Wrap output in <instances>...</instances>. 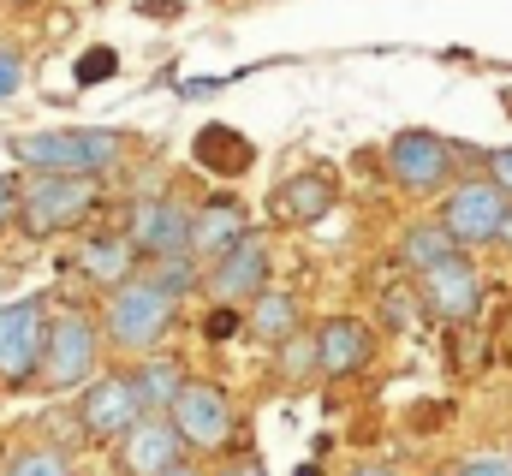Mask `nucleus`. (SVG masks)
Masks as SVG:
<instances>
[{
    "label": "nucleus",
    "instance_id": "nucleus-32",
    "mask_svg": "<svg viewBox=\"0 0 512 476\" xmlns=\"http://www.w3.org/2000/svg\"><path fill=\"white\" fill-rule=\"evenodd\" d=\"M352 476H399V471H393V465H358Z\"/></svg>",
    "mask_w": 512,
    "mask_h": 476
},
{
    "label": "nucleus",
    "instance_id": "nucleus-14",
    "mask_svg": "<svg viewBox=\"0 0 512 476\" xmlns=\"http://www.w3.org/2000/svg\"><path fill=\"white\" fill-rule=\"evenodd\" d=\"M114 453H120V471L126 476H161L167 465L185 459V441H179V429L161 411H143L126 435L114 441Z\"/></svg>",
    "mask_w": 512,
    "mask_h": 476
},
{
    "label": "nucleus",
    "instance_id": "nucleus-20",
    "mask_svg": "<svg viewBox=\"0 0 512 476\" xmlns=\"http://www.w3.org/2000/svg\"><path fill=\"white\" fill-rule=\"evenodd\" d=\"M197 167H209V173H221V179H233V173H245L256 161V149H251V137L245 131H233V125H203L197 131Z\"/></svg>",
    "mask_w": 512,
    "mask_h": 476
},
{
    "label": "nucleus",
    "instance_id": "nucleus-30",
    "mask_svg": "<svg viewBox=\"0 0 512 476\" xmlns=\"http://www.w3.org/2000/svg\"><path fill=\"white\" fill-rule=\"evenodd\" d=\"M215 476H268V471H262V459H256V453H245V459H233V465H221Z\"/></svg>",
    "mask_w": 512,
    "mask_h": 476
},
{
    "label": "nucleus",
    "instance_id": "nucleus-10",
    "mask_svg": "<svg viewBox=\"0 0 512 476\" xmlns=\"http://www.w3.org/2000/svg\"><path fill=\"white\" fill-rule=\"evenodd\" d=\"M417 298L441 322H477V310H483V274L459 250V256H447V262H435V268L417 274Z\"/></svg>",
    "mask_w": 512,
    "mask_h": 476
},
{
    "label": "nucleus",
    "instance_id": "nucleus-5",
    "mask_svg": "<svg viewBox=\"0 0 512 476\" xmlns=\"http://www.w3.org/2000/svg\"><path fill=\"white\" fill-rule=\"evenodd\" d=\"M167 423L179 429L185 453H221V447L233 441V429H239L233 399H227L215 381H185L179 399L167 405Z\"/></svg>",
    "mask_w": 512,
    "mask_h": 476
},
{
    "label": "nucleus",
    "instance_id": "nucleus-25",
    "mask_svg": "<svg viewBox=\"0 0 512 476\" xmlns=\"http://www.w3.org/2000/svg\"><path fill=\"white\" fill-rule=\"evenodd\" d=\"M114 72H120V60H114L108 48H96V54L78 60V84H102V78H114Z\"/></svg>",
    "mask_w": 512,
    "mask_h": 476
},
{
    "label": "nucleus",
    "instance_id": "nucleus-6",
    "mask_svg": "<svg viewBox=\"0 0 512 476\" xmlns=\"http://www.w3.org/2000/svg\"><path fill=\"white\" fill-rule=\"evenodd\" d=\"M42 340H48V304L42 298L0 304V387H30L36 381Z\"/></svg>",
    "mask_w": 512,
    "mask_h": 476
},
{
    "label": "nucleus",
    "instance_id": "nucleus-13",
    "mask_svg": "<svg viewBox=\"0 0 512 476\" xmlns=\"http://www.w3.org/2000/svg\"><path fill=\"white\" fill-rule=\"evenodd\" d=\"M203 286H209V298H215V304H251L256 292H268V286H274V280H268V250L245 233L227 256H215V262L203 268Z\"/></svg>",
    "mask_w": 512,
    "mask_h": 476
},
{
    "label": "nucleus",
    "instance_id": "nucleus-28",
    "mask_svg": "<svg viewBox=\"0 0 512 476\" xmlns=\"http://www.w3.org/2000/svg\"><path fill=\"white\" fill-rule=\"evenodd\" d=\"M489 185H501L512 203V149H489Z\"/></svg>",
    "mask_w": 512,
    "mask_h": 476
},
{
    "label": "nucleus",
    "instance_id": "nucleus-2",
    "mask_svg": "<svg viewBox=\"0 0 512 476\" xmlns=\"http://www.w3.org/2000/svg\"><path fill=\"white\" fill-rule=\"evenodd\" d=\"M173 316H179V298H167L149 274H131L126 286L108 292V310H102V340L114 352H155L167 334H173Z\"/></svg>",
    "mask_w": 512,
    "mask_h": 476
},
{
    "label": "nucleus",
    "instance_id": "nucleus-3",
    "mask_svg": "<svg viewBox=\"0 0 512 476\" xmlns=\"http://www.w3.org/2000/svg\"><path fill=\"white\" fill-rule=\"evenodd\" d=\"M102 203V179L90 173H30L18 179V221L30 238H54L66 227H84Z\"/></svg>",
    "mask_w": 512,
    "mask_h": 476
},
{
    "label": "nucleus",
    "instance_id": "nucleus-23",
    "mask_svg": "<svg viewBox=\"0 0 512 476\" xmlns=\"http://www.w3.org/2000/svg\"><path fill=\"white\" fill-rule=\"evenodd\" d=\"M0 476H72V459L60 447H18Z\"/></svg>",
    "mask_w": 512,
    "mask_h": 476
},
{
    "label": "nucleus",
    "instance_id": "nucleus-33",
    "mask_svg": "<svg viewBox=\"0 0 512 476\" xmlns=\"http://www.w3.org/2000/svg\"><path fill=\"white\" fill-rule=\"evenodd\" d=\"M298 476H322V471H316V465H304V471H298Z\"/></svg>",
    "mask_w": 512,
    "mask_h": 476
},
{
    "label": "nucleus",
    "instance_id": "nucleus-1",
    "mask_svg": "<svg viewBox=\"0 0 512 476\" xmlns=\"http://www.w3.org/2000/svg\"><path fill=\"white\" fill-rule=\"evenodd\" d=\"M126 137L108 125H66V131H24L12 137V161L24 173H90L102 179L120 161Z\"/></svg>",
    "mask_w": 512,
    "mask_h": 476
},
{
    "label": "nucleus",
    "instance_id": "nucleus-9",
    "mask_svg": "<svg viewBox=\"0 0 512 476\" xmlns=\"http://www.w3.org/2000/svg\"><path fill=\"white\" fill-rule=\"evenodd\" d=\"M387 173H393L399 191H441L453 179V143L411 125L387 143Z\"/></svg>",
    "mask_w": 512,
    "mask_h": 476
},
{
    "label": "nucleus",
    "instance_id": "nucleus-7",
    "mask_svg": "<svg viewBox=\"0 0 512 476\" xmlns=\"http://www.w3.org/2000/svg\"><path fill=\"white\" fill-rule=\"evenodd\" d=\"M143 417V405H137V387H131V375H90L84 387H78V429H84V441H120L131 423Z\"/></svg>",
    "mask_w": 512,
    "mask_h": 476
},
{
    "label": "nucleus",
    "instance_id": "nucleus-4",
    "mask_svg": "<svg viewBox=\"0 0 512 476\" xmlns=\"http://www.w3.org/2000/svg\"><path fill=\"white\" fill-rule=\"evenodd\" d=\"M96 357H102V322H90L84 310H60V316H48V340H42V363H36L30 387L72 393L96 375Z\"/></svg>",
    "mask_w": 512,
    "mask_h": 476
},
{
    "label": "nucleus",
    "instance_id": "nucleus-21",
    "mask_svg": "<svg viewBox=\"0 0 512 476\" xmlns=\"http://www.w3.org/2000/svg\"><path fill=\"white\" fill-rule=\"evenodd\" d=\"M447 256H459V238L447 233L441 221H417V227H405V238H399V262L411 274H423V268H435Z\"/></svg>",
    "mask_w": 512,
    "mask_h": 476
},
{
    "label": "nucleus",
    "instance_id": "nucleus-26",
    "mask_svg": "<svg viewBox=\"0 0 512 476\" xmlns=\"http://www.w3.org/2000/svg\"><path fill=\"white\" fill-rule=\"evenodd\" d=\"M453 476H512V459H501V453H477V459H459Z\"/></svg>",
    "mask_w": 512,
    "mask_h": 476
},
{
    "label": "nucleus",
    "instance_id": "nucleus-17",
    "mask_svg": "<svg viewBox=\"0 0 512 476\" xmlns=\"http://www.w3.org/2000/svg\"><path fill=\"white\" fill-rule=\"evenodd\" d=\"M245 328H251L262 346H286L292 334H304V310H298L292 292L268 286V292H256L251 304H245Z\"/></svg>",
    "mask_w": 512,
    "mask_h": 476
},
{
    "label": "nucleus",
    "instance_id": "nucleus-19",
    "mask_svg": "<svg viewBox=\"0 0 512 476\" xmlns=\"http://www.w3.org/2000/svg\"><path fill=\"white\" fill-rule=\"evenodd\" d=\"M78 268L96 280V286H126L131 274H137V250H131L126 233H102V238H84V250H78Z\"/></svg>",
    "mask_w": 512,
    "mask_h": 476
},
{
    "label": "nucleus",
    "instance_id": "nucleus-22",
    "mask_svg": "<svg viewBox=\"0 0 512 476\" xmlns=\"http://www.w3.org/2000/svg\"><path fill=\"white\" fill-rule=\"evenodd\" d=\"M143 274H149L167 298H185V292H197V286H203V262H197L191 250H179V256H155Z\"/></svg>",
    "mask_w": 512,
    "mask_h": 476
},
{
    "label": "nucleus",
    "instance_id": "nucleus-24",
    "mask_svg": "<svg viewBox=\"0 0 512 476\" xmlns=\"http://www.w3.org/2000/svg\"><path fill=\"white\" fill-rule=\"evenodd\" d=\"M245 328V310L239 304H215L209 316H203V340H233Z\"/></svg>",
    "mask_w": 512,
    "mask_h": 476
},
{
    "label": "nucleus",
    "instance_id": "nucleus-12",
    "mask_svg": "<svg viewBox=\"0 0 512 476\" xmlns=\"http://www.w3.org/2000/svg\"><path fill=\"white\" fill-rule=\"evenodd\" d=\"M126 238H131V250H137V262L179 256V250H191V209L179 197H143V203H131Z\"/></svg>",
    "mask_w": 512,
    "mask_h": 476
},
{
    "label": "nucleus",
    "instance_id": "nucleus-18",
    "mask_svg": "<svg viewBox=\"0 0 512 476\" xmlns=\"http://www.w3.org/2000/svg\"><path fill=\"white\" fill-rule=\"evenodd\" d=\"M191 375H185V363L167 352H143L137 357V369H131V387H137V405L143 411H161L167 417V405L179 399V387H185Z\"/></svg>",
    "mask_w": 512,
    "mask_h": 476
},
{
    "label": "nucleus",
    "instance_id": "nucleus-8",
    "mask_svg": "<svg viewBox=\"0 0 512 476\" xmlns=\"http://www.w3.org/2000/svg\"><path fill=\"white\" fill-rule=\"evenodd\" d=\"M507 215H512L507 191L489 185V179H465V185L447 191V203H441V227L459 238V250H465V244H495V233H501Z\"/></svg>",
    "mask_w": 512,
    "mask_h": 476
},
{
    "label": "nucleus",
    "instance_id": "nucleus-31",
    "mask_svg": "<svg viewBox=\"0 0 512 476\" xmlns=\"http://www.w3.org/2000/svg\"><path fill=\"white\" fill-rule=\"evenodd\" d=\"M161 476H203V471H197L191 459H179V465H167V471H161Z\"/></svg>",
    "mask_w": 512,
    "mask_h": 476
},
{
    "label": "nucleus",
    "instance_id": "nucleus-27",
    "mask_svg": "<svg viewBox=\"0 0 512 476\" xmlns=\"http://www.w3.org/2000/svg\"><path fill=\"white\" fill-rule=\"evenodd\" d=\"M18 78H24V60H18L12 48H0V102L18 96Z\"/></svg>",
    "mask_w": 512,
    "mask_h": 476
},
{
    "label": "nucleus",
    "instance_id": "nucleus-15",
    "mask_svg": "<svg viewBox=\"0 0 512 476\" xmlns=\"http://www.w3.org/2000/svg\"><path fill=\"white\" fill-rule=\"evenodd\" d=\"M334 203H340V179H334L328 167H304V173H292V179L274 191V215L292 221V227H316V221H328Z\"/></svg>",
    "mask_w": 512,
    "mask_h": 476
},
{
    "label": "nucleus",
    "instance_id": "nucleus-11",
    "mask_svg": "<svg viewBox=\"0 0 512 476\" xmlns=\"http://www.w3.org/2000/svg\"><path fill=\"white\" fill-rule=\"evenodd\" d=\"M376 352V328L358 316H328L322 328H310V369L316 381H346L358 375Z\"/></svg>",
    "mask_w": 512,
    "mask_h": 476
},
{
    "label": "nucleus",
    "instance_id": "nucleus-29",
    "mask_svg": "<svg viewBox=\"0 0 512 476\" xmlns=\"http://www.w3.org/2000/svg\"><path fill=\"white\" fill-rule=\"evenodd\" d=\"M12 215H18V179H12V173H0V227H6Z\"/></svg>",
    "mask_w": 512,
    "mask_h": 476
},
{
    "label": "nucleus",
    "instance_id": "nucleus-16",
    "mask_svg": "<svg viewBox=\"0 0 512 476\" xmlns=\"http://www.w3.org/2000/svg\"><path fill=\"white\" fill-rule=\"evenodd\" d=\"M251 233V215H245V203L239 197H209L203 209H191V256L197 262H215V256H227L239 238Z\"/></svg>",
    "mask_w": 512,
    "mask_h": 476
}]
</instances>
